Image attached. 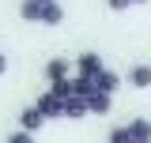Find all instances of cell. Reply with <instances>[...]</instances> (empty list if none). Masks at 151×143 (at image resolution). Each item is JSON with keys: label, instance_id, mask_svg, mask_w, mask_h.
I'll list each match as a JSON object with an SVG mask.
<instances>
[{"label": "cell", "instance_id": "obj_15", "mask_svg": "<svg viewBox=\"0 0 151 143\" xmlns=\"http://www.w3.org/2000/svg\"><path fill=\"white\" fill-rule=\"evenodd\" d=\"M8 143H34V136H30V132H23V128H19V132H12V136H8Z\"/></svg>", "mask_w": 151, "mask_h": 143}, {"label": "cell", "instance_id": "obj_13", "mask_svg": "<svg viewBox=\"0 0 151 143\" xmlns=\"http://www.w3.org/2000/svg\"><path fill=\"white\" fill-rule=\"evenodd\" d=\"M53 94L64 102V98H72V79H60V83H53Z\"/></svg>", "mask_w": 151, "mask_h": 143}, {"label": "cell", "instance_id": "obj_14", "mask_svg": "<svg viewBox=\"0 0 151 143\" xmlns=\"http://www.w3.org/2000/svg\"><path fill=\"white\" fill-rule=\"evenodd\" d=\"M106 143H136V139L129 136V128H113V132H110V139H106Z\"/></svg>", "mask_w": 151, "mask_h": 143}, {"label": "cell", "instance_id": "obj_12", "mask_svg": "<svg viewBox=\"0 0 151 143\" xmlns=\"http://www.w3.org/2000/svg\"><path fill=\"white\" fill-rule=\"evenodd\" d=\"M83 113H87V102H83V98H76V94H72V98H64V117H72V121H76V117H83Z\"/></svg>", "mask_w": 151, "mask_h": 143}, {"label": "cell", "instance_id": "obj_4", "mask_svg": "<svg viewBox=\"0 0 151 143\" xmlns=\"http://www.w3.org/2000/svg\"><path fill=\"white\" fill-rule=\"evenodd\" d=\"M125 128H129V136L136 143H151V121L147 117H136V121H129Z\"/></svg>", "mask_w": 151, "mask_h": 143}, {"label": "cell", "instance_id": "obj_6", "mask_svg": "<svg viewBox=\"0 0 151 143\" xmlns=\"http://www.w3.org/2000/svg\"><path fill=\"white\" fill-rule=\"evenodd\" d=\"M121 87V75H113V72H98V75H94V90H102V94H113V90Z\"/></svg>", "mask_w": 151, "mask_h": 143}, {"label": "cell", "instance_id": "obj_19", "mask_svg": "<svg viewBox=\"0 0 151 143\" xmlns=\"http://www.w3.org/2000/svg\"><path fill=\"white\" fill-rule=\"evenodd\" d=\"M132 4H147V0H132Z\"/></svg>", "mask_w": 151, "mask_h": 143}, {"label": "cell", "instance_id": "obj_8", "mask_svg": "<svg viewBox=\"0 0 151 143\" xmlns=\"http://www.w3.org/2000/svg\"><path fill=\"white\" fill-rule=\"evenodd\" d=\"M60 19H64V8H60V4H45V8H42V23H45V26H57V23H60Z\"/></svg>", "mask_w": 151, "mask_h": 143}, {"label": "cell", "instance_id": "obj_17", "mask_svg": "<svg viewBox=\"0 0 151 143\" xmlns=\"http://www.w3.org/2000/svg\"><path fill=\"white\" fill-rule=\"evenodd\" d=\"M4 72H8V60H4V56H0V75H4Z\"/></svg>", "mask_w": 151, "mask_h": 143}, {"label": "cell", "instance_id": "obj_5", "mask_svg": "<svg viewBox=\"0 0 151 143\" xmlns=\"http://www.w3.org/2000/svg\"><path fill=\"white\" fill-rule=\"evenodd\" d=\"M45 79H49V83H60V79H68V60H64V56H53V60L45 64Z\"/></svg>", "mask_w": 151, "mask_h": 143}, {"label": "cell", "instance_id": "obj_16", "mask_svg": "<svg viewBox=\"0 0 151 143\" xmlns=\"http://www.w3.org/2000/svg\"><path fill=\"white\" fill-rule=\"evenodd\" d=\"M106 4H110L113 11H129V4H132V0H106Z\"/></svg>", "mask_w": 151, "mask_h": 143}, {"label": "cell", "instance_id": "obj_2", "mask_svg": "<svg viewBox=\"0 0 151 143\" xmlns=\"http://www.w3.org/2000/svg\"><path fill=\"white\" fill-rule=\"evenodd\" d=\"M19 124H23V132H30V136H34L38 128L45 124V117H42V109H38V106H27L23 113H19Z\"/></svg>", "mask_w": 151, "mask_h": 143}, {"label": "cell", "instance_id": "obj_1", "mask_svg": "<svg viewBox=\"0 0 151 143\" xmlns=\"http://www.w3.org/2000/svg\"><path fill=\"white\" fill-rule=\"evenodd\" d=\"M38 109H42V117L45 121H53V117H64V102L57 98L53 90H45V94H38V102H34Z\"/></svg>", "mask_w": 151, "mask_h": 143}, {"label": "cell", "instance_id": "obj_3", "mask_svg": "<svg viewBox=\"0 0 151 143\" xmlns=\"http://www.w3.org/2000/svg\"><path fill=\"white\" fill-rule=\"evenodd\" d=\"M76 68H79V75H98V72H102V56L98 53H79L76 56Z\"/></svg>", "mask_w": 151, "mask_h": 143}, {"label": "cell", "instance_id": "obj_9", "mask_svg": "<svg viewBox=\"0 0 151 143\" xmlns=\"http://www.w3.org/2000/svg\"><path fill=\"white\" fill-rule=\"evenodd\" d=\"M129 83L132 87H151V68L147 64H136V68L129 72Z\"/></svg>", "mask_w": 151, "mask_h": 143}, {"label": "cell", "instance_id": "obj_11", "mask_svg": "<svg viewBox=\"0 0 151 143\" xmlns=\"http://www.w3.org/2000/svg\"><path fill=\"white\" fill-rule=\"evenodd\" d=\"M19 15L27 19V23H42V4H34V0H23V4H19Z\"/></svg>", "mask_w": 151, "mask_h": 143}, {"label": "cell", "instance_id": "obj_7", "mask_svg": "<svg viewBox=\"0 0 151 143\" xmlns=\"http://www.w3.org/2000/svg\"><path fill=\"white\" fill-rule=\"evenodd\" d=\"M83 102H87V113H98V117H102V113H110V94H102V90L87 94Z\"/></svg>", "mask_w": 151, "mask_h": 143}, {"label": "cell", "instance_id": "obj_10", "mask_svg": "<svg viewBox=\"0 0 151 143\" xmlns=\"http://www.w3.org/2000/svg\"><path fill=\"white\" fill-rule=\"evenodd\" d=\"M72 94H76V98L94 94V79H91V75H76V79H72Z\"/></svg>", "mask_w": 151, "mask_h": 143}, {"label": "cell", "instance_id": "obj_18", "mask_svg": "<svg viewBox=\"0 0 151 143\" xmlns=\"http://www.w3.org/2000/svg\"><path fill=\"white\" fill-rule=\"evenodd\" d=\"M34 4H42V8H45V4H53V0H34Z\"/></svg>", "mask_w": 151, "mask_h": 143}]
</instances>
